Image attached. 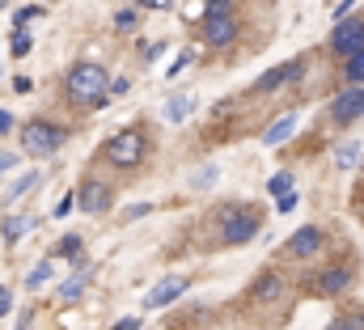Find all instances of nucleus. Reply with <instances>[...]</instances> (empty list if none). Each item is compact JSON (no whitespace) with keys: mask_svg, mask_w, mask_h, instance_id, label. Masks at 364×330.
<instances>
[{"mask_svg":"<svg viewBox=\"0 0 364 330\" xmlns=\"http://www.w3.org/2000/svg\"><path fill=\"white\" fill-rule=\"evenodd\" d=\"M68 102H77V106H106V93H110V77H106V68H97V64H77L73 73H68Z\"/></svg>","mask_w":364,"mask_h":330,"instance_id":"nucleus-1","label":"nucleus"},{"mask_svg":"<svg viewBox=\"0 0 364 330\" xmlns=\"http://www.w3.org/2000/svg\"><path fill=\"white\" fill-rule=\"evenodd\" d=\"M64 140H68V132L55 127V123H43V119H30V123L21 127V144H26L30 157H47V153H55Z\"/></svg>","mask_w":364,"mask_h":330,"instance_id":"nucleus-2","label":"nucleus"},{"mask_svg":"<svg viewBox=\"0 0 364 330\" xmlns=\"http://www.w3.org/2000/svg\"><path fill=\"white\" fill-rule=\"evenodd\" d=\"M144 136L136 132V127H127V132H119V136H110L106 140V161L119 165V169H136V165L144 161Z\"/></svg>","mask_w":364,"mask_h":330,"instance_id":"nucleus-3","label":"nucleus"},{"mask_svg":"<svg viewBox=\"0 0 364 330\" xmlns=\"http://www.w3.org/2000/svg\"><path fill=\"white\" fill-rule=\"evenodd\" d=\"M255 233H259V212L255 208H229L225 212V229H220L225 246H246Z\"/></svg>","mask_w":364,"mask_h":330,"instance_id":"nucleus-4","label":"nucleus"},{"mask_svg":"<svg viewBox=\"0 0 364 330\" xmlns=\"http://www.w3.org/2000/svg\"><path fill=\"white\" fill-rule=\"evenodd\" d=\"M331 47L339 51V55H356L364 51V17H348V21H339L335 26V34H331Z\"/></svg>","mask_w":364,"mask_h":330,"instance_id":"nucleus-5","label":"nucleus"},{"mask_svg":"<svg viewBox=\"0 0 364 330\" xmlns=\"http://www.w3.org/2000/svg\"><path fill=\"white\" fill-rule=\"evenodd\" d=\"M77 203H81V212H106L110 208V186L102 178H85L81 191H77Z\"/></svg>","mask_w":364,"mask_h":330,"instance_id":"nucleus-6","label":"nucleus"},{"mask_svg":"<svg viewBox=\"0 0 364 330\" xmlns=\"http://www.w3.org/2000/svg\"><path fill=\"white\" fill-rule=\"evenodd\" d=\"M364 115V89H348V93H339L335 102H331V119L335 123H352V119H360Z\"/></svg>","mask_w":364,"mask_h":330,"instance_id":"nucleus-7","label":"nucleus"},{"mask_svg":"<svg viewBox=\"0 0 364 330\" xmlns=\"http://www.w3.org/2000/svg\"><path fill=\"white\" fill-rule=\"evenodd\" d=\"M348 284H352V271L348 267H326L322 275H314V292L318 297H339Z\"/></svg>","mask_w":364,"mask_h":330,"instance_id":"nucleus-8","label":"nucleus"},{"mask_svg":"<svg viewBox=\"0 0 364 330\" xmlns=\"http://www.w3.org/2000/svg\"><path fill=\"white\" fill-rule=\"evenodd\" d=\"M322 242H326V238H322V229H318V225H305V229H296V233L288 238V250H292L296 258H309V254H318V250H322Z\"/></svg>","mask_w":364,"mask_h":330,"instance_id":"nucleus-9","label":"nucleus"},{"mask_svg":"<svg viewBox=\"0 0 364 330\" xmlns=\"http://www.w3.org/2000/svg\"><path fill=\"white\" fill-rule=\"evenodd\" d=\"M203 34H208L212 47H229V43L237 38V21H233V17H208V21H203Z\"/></svg>","mask_w":364,"mask_h":330,"instance_id":"nucleus-10","label":"nucleus"},{"mask_svg":"<svg viewBox=\"0 0 364 330\" xmlns=\"http://www.w3.org/2000/svg\"><path fill=\"white\" fill-rule=\"evenodd\" d=\"M182 292H186V280H161L153 292H149V301H144V309H161V305H170V301H178Z\"/></svg>","mask_w":364,"mask_h":330,"instance_id":"nucleus-11","label":"nucleus"},{"mask_svg":"<svg viewBox=\"0 0 364 330\" xmlns=\"http://www.w3.org/2000/svg\"><path fill=\"white\" fill-rule=\"evenodd\" d=\"M301 68H305L301 60H288V64H279V68H272V73H267V77L259 81V89H279V85L296 81V77H301Z\"/></svg>","mask_w":364,"mask_h":330,"instance_id":"nucleus-12","label":"nucleus"},{"mask_svg":"<svg viewBox=\"0 0 364 330\" xmlns=\"http://www.w3.org/2000/svg\"><path fill=\"white\" fill-rule=\"evenodd\" d=\"M275 297H284V275L263 271V275H259V284H255V301H275Z\"/></svg>","mask_w":364,"mask_h":330,"instance_id":"nucleus-13","label":"nucleus"},{"mask_svg":"<svg viewBox=\"0 0 364 330\" xmlns=\"http://www.w3.org/2000/svg\"><path fill=\"white\" fill-rule=\"evenodd\" d=\"M292 132H296V115H292V110H288V115H284V119H275L272 127H267V132H263V144H279V140H288V136H292Z\"/></svg>","mask_w":364,"mask_h":330,"instance_id":"nucleus-14","label":"nucleus"},{"mask_svg":"<svg viewBox=\"0 0 364 330\" xmlns=\"http://www.w3.org/2000/svg\"><path fill=\"white\" fill-rule=\"evenodd\" d=\"M191 110H195V93H182V97H170V102H166V119H170V123H182Z\"/></svg>","mask_w":364,"mask_h":330,"instance_id":"nucleus-15","label":"nucleus"},{"mask_svg":"<svg viewBox=\"0 0 364 330\" xmlns=\"http://www.w3.org/2000/svg\"><path fill=\"white\" fill-rule=\"evenodd\" d=\"M343 77H348V85H356V89L364 85V51H356V55L343 64Z\"/></svg>","mask_w":364,"mask_h":330,"instance_id":"nucleus-16","label":"nucleus"},{"mask_svg":"<svg viewBox=\"0 0 364 330\" xmlns=\"http://www.w3.org/2000/svg\"><path fill=\"white\" fill-rule=\"evenodd\" d=\"M34 186H38V174L30 169V174H21V178H17V182L9 186V195H4V199L13 203V199H21V195H26V191H34Z\"/></svg>","mask_w":364,"mask_h":330,"instance_id":"nucleus-17","label":"nucleus"},{"mask_svg":"<svg viewBox=\"0 0 364 330\" xmlns=\"http://www.w3.org/2000/svg\"><path fill=\"white\" fill-rule=\"evenodd\" d=\"M356 157H360V144H356V140H352V144H339L335 165H339V169H348V165H356Z\"/></svg>","mask_w":364,"mask_h":330,"instance_id":"nucleus-18","label":"nucleus"},{"mask_svg":"<svg viewBox=\"0 0 364 330\" xmlns=\"http://www.w3.org/2000/svg\"><path fill=\"white\" fill-rule=\"evenodd\" d=\"M26 229H30V220H21V216H9V220H4V225H0V233H4V238H9V242H17V238H21V233H26Z\"/></svg>","mask_w":364,"mask_h":330,"instance_id":"nucleus-19","label":"nucleus"},{"mask_svg":"<svg viewBox=\"0 0 364 330\" xmlns=\"http://www.w3.org/2000/svg\"><path fill=\"white\" fill-rule=\"evenodd\" d=\"M267 191H272L275 199H284V195H292V174H275L272 182H267Z\"/></svg>","mask_w":364,"mask_h":330,"instance_id":"nucleus-20","label":"nucleus"},{"mask_svg":"<svg viewBox=\"0 0 364 330\" xmlns=\"http://www.w3.org/2000/svg\"><path fill=\"white\" fill-rule=\"evenodd\" d=\"M331 330H364V314H343L331 322Z\"/></svg>","mask_w":364,"mask_h":330,"instance_id":"nucleus-21","label":"nucleus"},{"mask_svg":"<svg viewBox=\"0 0 364 330\" xmlns=\"http://www.w3.org/2000/svg\"><path fill=\"white\" fill-rule=\"evenodd\" d=\"M47 280H51V258H47V262H38V267L30 271V280H26V284H30V288H43Z\"/></svg>","mask_w":364,"mask_h":330,"instance_id":"nucleus-22","label":"nucleus"},{"mask_svg":"<svg viewBox=\"0 0 364 330\" xmlns=\"http://www.w3.org/2000/svg\"><path fill=\"white\" fill-rule=\"evenodd\" d=\"M81 288H85V275L77 271V275H73V280L60 288V297H64V301H77V297H81Z\"/></svg>","mask_w":364,"mask_h":330,"instance_id":"nucleus-23","label":"nucleus"},{"mask_svg":"<svg viewBox=\"0 0 364 330\" xmlns=\"http://www.w3.org/2000/svg\"><path fill=\"white\" fill-rule=\"evenodd\" d=\"M55 254H64V258H77V262H81V238H64V242L55 246Z\"/></svg>","mask_w":364,"mask_h":330,"instance_id":"nucleus-24","label":"nucleus"},{"mask_svg":"<svg viewBox=\"0 0 364 330\" xmlns=\"http://www.w3.org/2000/svg\"><path fill=\"white\" fill-rule=\"evenodd\" d=\"M208 17H233V0H208Z\"/></svg>","mask_w":364,"mask_h":330,"instance_id":"nucleus-25","label":"nucleus"},{"mask_svg":"<svg viewBox=\"0 0 364 330\" xmlns=\"http://www.w3.org/2000/svg\"><path fill=\"white\" fill-rule=\"evenodd\" d=\"M30 47H34V38H30L26 30H17V34H13V55H26Z\"/></svg>","mask_w":364,"mask_h":330,"instance_id":"nucleus-26","label":"nucleus"},{"mask_svg":"<svg viewBox=\"0 0 364 330\" xmlns=\"http://www.w3.org/2000/svg\"><path fill=\"white\" fill-rule=\"evenodd\" d=\"M38 13H47V9H38V4H26V9L17 13V26H26V21H30V17H38Z\"/></svg>","mask_w":364,"mask_h":330,"instance_id":"nucleus-27","label":"nucleus"},{"mask_svg":"<svg viewBox=\"0 0 364 330\" xmlns=\"http://www.w3.org/2000/svg\"><path fill=\"white\" fill-rule=\"evenodd\" d=\"M73 208H77V195H64L60 208H55V216H73Z\"/></svg>","mask_w":364,"mask_h":330,"instance_id":"nucleus-28","label":"nucleus"},{"mask_svg":"<svg viewBox=\"0 0 364 330\" xmlns=\"http://www.w3.org/2000/svg\"><path fill=\"white\" fill-rule=\"evenodd\" d=\"M212 178H216V165H203V169H199V178H195V186H208Z\"/></svg>","mask_w":364,"mask_h":330,"instance_id":"nucleus-29","label":"nucleus"},{"mask_svg":"<svg viewBox=\"0 0 364 330\" xmlns=\"http://www.w3.org/2000/svg\"><path fill=\"white\" fill-rule=\"evenodd\" d=\"M186 64H191V55H186V51H182L178 60H174V64H170V73H166V77H178L182 68H186Z\"/></svg>","mask_w":364,"mask_h":330,"instance_id":"nucleus-30","label":"nucleus"},{"mask_svg":"<svg viewBox=\"0 0 364 330\" xmlns=\"http://www.w3.org/2000/svg\"><path fill=\"white\" fill-rule=\"evenodd\" d=\"M140 55H144V60H157V55H161V43H144Z\"/></svg>","mask_w":364,"mask_h":330,"instance_id":"nucleus-31","label":"nucleus"},{"mask_svg":"<svg viewBox=\"0 0 364 330\" xmlns=\"http://www.w3.org/2000/svg\"><path fill=\"white\" fill-rule=\"evenodd\" d=\"M275 208H279V212H292V208H296V191L284 195V199H275Z\"/></svg>","mask_w":364,"mask_h":330,"instance_id":"nucleus-32","label":"nucleus"},{"mask_svg":"<svg viewBox=\"0 0 364 330\" xmlns=\"http://www.w3.org/2000/svg\"><path fill=\"white\" fill-rule=\"evenodd\" d=\"M144 212H153V208H149V203H136V208H127V220H140Z\"/></svg>","mask_w":364,"mask_h":330,"instance_id":"nucleus-33","label":"nucleus"},{"mask_svg":"<svg viewBox=\"0 0 364 330\" xmlns=\"http://www.w3.org/2000/svg\"><path fill=\"white\" fill-rule=\"evenodd\" d=\"M352 9H356V4H352V0H343V4L335 9V21H348V13H352Z\"/></svg>","mask_w":364,"mask_h":330,"instance_id":"nucleus-34","label":"nucleus"},{"mask_svg":"<svg viewBox=\"0 0 364 330\" xmlns=\"http://www.w3.org/2000/svg\"><path fill=\"white\" fill-rule=\"evenodd\" d=\"M136 326H140V318H123V322H119L114 330H136Z\"/></svg>","mask_w":364,"mask_h":330,"instance_id":"nucleus-35","label":"nucleus"},{"mask_svg":"<svg viewBox=\"0 0 364 330\" xmlns=\"http://www.w3.org/2000/svg\"><path fill=\"white\" fill-rule=\"evenodd\" d=\"M13 161H17L13 153H0V169H13Z\"/></svg>","mask_w":364,"mask_h":330,"instance_id":"nucleus-36","label":"nucleus"},{"mask_svg":"<svg viewBox=\"0 0 364 330\" xmlns=\"http://www.w3.org/2000/svg\"><path fill=\"white\" fill-rule=\"evenodd\" d=\"M9 127H13V119H9V115L0 110V132H9Z\"/></svg>","mask_w":364,"mask_h":330,"instance_id":"nucleus-37","label":"nucleus"},{"mask_svg":"<svg viewBox=\"0 0 364 330\" xmlns=\"http://www.w3.org/2000/svg\"><path fill=\"white\" fill-rule=\"evenodd\" d=\"M4 314H9V297H0V318H4Z\"/></svg>","mask_w":364,"mask_h":330,"instance_id":"nucleus-38","label":"nucleus"},{"mask_svg":"<svg viewBox=\"0 0 364 330\" xmlns=\"http://www.w3.org/2000/svg\"><path fill=\"white\" fill-rule=\"evenodd\" d=\"M149 4H153V9H170V0H149Z\"/></svg>","mask_w":364,"mask_h":330,"instance_id":"nucleus-39","label":"nucleus"},{"mask_svg":"<svg viewBox=\"0 0 364 330\" xmlns=\"http://www.w3.org/2000/svg\"><path fill=\"white\" fill-rule=\"evenodd\" d=\"M0 297H4V292H0Z\"/></svg>","mask_w":364,"mask_h":330,"instance_id":"nucleus-40","label":"nucleus"}]
</instances>
